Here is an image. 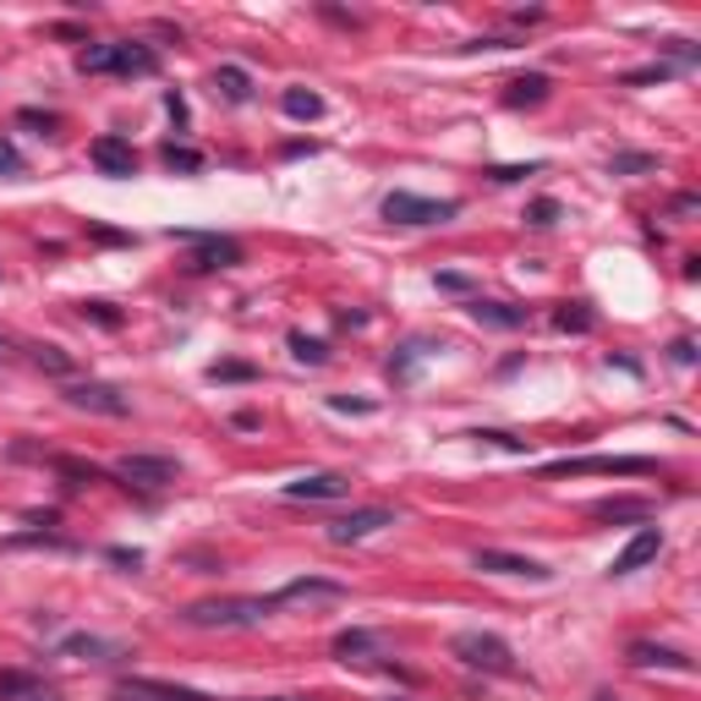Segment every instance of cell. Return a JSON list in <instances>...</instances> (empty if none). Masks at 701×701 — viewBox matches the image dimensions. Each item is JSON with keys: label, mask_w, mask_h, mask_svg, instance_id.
Masks as SVG:
<instances>
[{"label": "cell", "mask_w": 701, "mask_h": 701, "mask_svg": "<svg viewBox=\"0 0 701 701\" xmlns=\"http://www.w3.org/2000/svg\"><path fill=\"white\" fill-rule=\"evenodd\" d=\"M77 71L88 77H154L159 71V50L137 45V39H116V45H88L77 56Z\"/></svg>", "instance_id": "obj_1"}, {"label": "cell", "mask_w": 701, "mask_h": 701, "mask_svg": "<svg viewBox=\"0 0 701 701\" xmlns=\"http://www.w3.org/2000/svg\"><path fill=\"white\" fill-rule=\"evenodd\" d=\"M269 614H274L269 597H208V603H192L182 620L197 631H242V625H263Z\"/></svg>", "instance_id": "obj_2"}, {"label": "cell", "mask_w": 701, "mask_h": 701, "mask_svg": "<svg viewBox=\"0 0 701 701\" xmlns=\"http://www.w3.org/2000/svg\"><path fill=\"white\" fill-rule=\"evenodd\" d=\"M449 652L466 669H477V674H515V652L494 631H460V636L449 641Z\"/></svg>", "instance_id": "obj_3"}, {"label": "cell", "mask_w": 701, "mask_h": 701, "mask_svg": "<svg viewBox=\"0 0 701 701\" xmlns=\"http://www.w3.org/2000/svg\"><path fill=\"white\" fill-rule=\"evenodd\" d=\"M460 214L455 197H417V192H389L383 197V220L389 225H449Z\"/></svg>", "instance_id": "obj_4"}, {"label": "cell", "mask_w": 701, "mask_h": 701, "mask_svg": "<svg viewBox=\"0 0 701 701\" xmlns=\"http://www.w3.org/2000/svg\"><path fill=\"white\" fill-rule=\"evenodd\" d=\"M586 471H614V477H652L658 471V460H646V455H581V460H554V466H543V477H586Z\"/></svg>", "instance_id": "obj_5"}, {"label": "cell", "mask_w": 701, "mask_h": 701, "mask_svg": "<svg viewBox=\"0 0 701 701\" xmlns=\"http://www.w3.org/2000/svg\"><path fill=\"white\" fill-rule=\"evenodd\" d=\"M116 477L132 483V488H171L182 477V466L171 455H121L116 460Z\"/></svg>", "instance_id": "obj_6"}, {"label": "cell", "mask_w": 701, "mask_h": 701, "mask_svg": "<svg viewBox=\"0 0 701 701\" xmlns=\"http://www.w3.org/2000/svg\"><path fill=\"white\" fill-rule=\"evenodd\" d=\"M61 395H66V406L94 411V417H127L132 411V400L116 389V383H66Z\"/></svg>", "instance_id": "obj_7"}, {"label": "cell", "mask_w": 701, "mask_h": 701, "mask_svg": "<svg viewBox=\"0 0 701 701\" xmlns=\"http://www.w3.org/2000/svg\"><path fill=\"white\" fill-rule=\"evenodd\" d=\"M483 575H515V581H554L548 565H537V559H526V554H505V548H477V559H471Z\"/></svg>", "instance_id": "obj_8"}, {"label": "cell", "mask_w": 701, "mask_h": 701, "mask_svg": "<svg viewBox=\"0 0 701 701\" xmlns=\"http://www.w3.org/2000/svg\"><path fill=\"white\" fill-rule=\"evenodd\" d=\"M383 526H395V510H383V505H368V510H351L340 515V520H329V543H362V537H373Z\"/></svg>", "instance_id": "obj_9"}, {"label": "cell", "mask_w": 701, "mask_h": 701, "mask_svg": "<svg viewBox=\"0 0 701 701\" xmlns=\"http://www.w3.org/2000/svg\"><path fill=\"white\" fill-rule=\"evenodd\" d=\"M182 242H192V269H236V263H242V242H231V236L182 231Z\"/></svg>", "instance_id": "obj_10"}, {"label": "cell", "mask_w": 701, "mask_h": 701, "mask_svg": "<svg viewBox=\"0 0 701 701\" xmlns=\"http://www.w3.org/2000/svg\"><path fill=\"white\" fill-rule=\"evenodd\" d=\"M658 554H663V532H658V526H641L636 537H631V543H625V548L614 554L608 575H636V571H646V565H652Z\"/></svg>", "instance_id": "obj_11"}, {"label": "cell", "mask_w": 701, "mask_h": 701, "mask_svg": "<svg viewBox=\"0 0 701 701\" xmlns=\"http://www.w3.org/2000/svg\"><path fill=\"white\" fill-rule=\"evenodd\" d=\"M319 597L340 603V597H345V586H340V581H323V575H302V581H285L269 603H274V608H285V603H319Z\"/></svg>", "instance_id": "obj_12"}, {"label": "cell", "mask_w": 701, "mask_h": 701, "mask_svg": "<svg viewBox=\"0 0 701 701\" xmlns=\"http://www.w3.org/2000/svg\"><path fill=\"white\" fill-rule=\"evenodd\" d=\"M88 159H94L105 176H137V154H132L127 137H94Z\"/></svg>", "instance_id": "obj_13"}, {"label": "cell", "mask_w": 701, "mask_h": 701, "mask_svg": "<svg viewBox=\"0 0 701 701\" xmlns=\"http://www.w3.org/2000/svg\"><path fill=\"white\" fill-rule=\"evenodd\" d=\"M345 494H351V477L340 471H313V477L285 483V499H345Z\"/></svg>", "instance_id": "obj_14"}, {"label": "cell", "mask_w": 701, "mask_h": 701, "mask_svg": "<svg viewBox=\"0 0 701 701\" xmlns=\"http://www.w3.org/2000/svg\"><path fill=\"white\" fill-rule=\"evenodd\" d=\"M548 94H554L548 71H520V77H510V88H505V105H510V110H537Z\"/></svg>", "instance_id": "obj_15"}, {"label": "cell", "mask_w": 701, "mask_h": 701, "mask_svg": "<svg viewBox=\"0 0 701 701\" xmlns=\"http://www.w3.org/2000/svg\"><path fill=\"white\" fill-rule=\"evenodd\" d=\"M334 658L368 669V663H379L383 658V636H373V631H340V636H334Z\"/></svg>", "instance_id": "obj_16"}, {"label": "cell", "mask_w": 701, "mask_h": 701, "mask_svg": "<svg viewBox=\"0 0 701 701\" xmlns=\"http://www.w3.org/2000/svg\"><path fill=\"white\" fill-rule=\"evenodd\" d=\"M434 351H439V340H428V334L406 340V345H400V351L389 357V379H395V383H411V379H417V368H422V362H428Z\"/></svg>", "instance_id": "obj_17"}, {"label": "cell", "mask_w": 701, "mask_h": 701, "mask_svg": "<svg viewBox=\"0 0 701 701\" xmlns=\"http://www.w3.org/2000/svg\"><path fill=\"white\" fill-rule=\"evenodd\" d=\"M483 329H526V308H510V302H488V296H471L466 308Z\"/></svg>", "instance_id": "obj_18"}, {"label": "cell", "mask_w": 701, "mask_h": 701, "mask_svg": "<svg viewBox=\"0 0 701 701\" xmlns=\"http://www.w3.org/2000/svg\"><path fill=\"white\" fill-rule=\"evenodd\" d=\"M631 663H636V669H674V674H691V658L674 652V646H658V641H636V646H631Z\"/></svg>", "instance_id": "obj_19"}, {"label": "cell", "mask_w": 701, "mask_h": 701, "mask_svg": "<svg viewBox=\"0 0 701 701\" xmlns=\"http://www.w3.org/2000/svg\"><path fill=\"white\" fill-rule=\"evenodd\" d=\"M66 658H88V663H105V658H127L121 641H105V636H66L61 641Z\"/></svg>", "instance_id": "obj_20"}, {"label": "cell", "mask_w": 701, "mask_h": 701, "mask_svg": "<svg viewBox=\"0 0 701 701\" xmlns=\"http://www.w3.org/2000/svg\"><path fill=\"white\" fill-rule=\"evenodd\" d=\"M0 701H61L45 680L33 674H0Z\"/></svg>", "instance_id": "obj_21"}, {"label": "cell", "mask_w": 701, "mask_h": 701, "mask_svg": "<svg viewBox=\"0 0 701 701\" xmlns=\"http://www.w3.org/2000/svg\"><path fill=\"white\" fill-rule=\"evenodd\" d=\"M280 110H285L291 121H319V116H323V94H313V88H285Z\"/></svg>", "instance_id": "obj_22"}, {"label": "cell", "mask_w": 701, "mask_h": 701, "mask_svg": "<svg viewBox=\"0 0 701 701\" xmlns=\"http://www.w3.org/2000/svg\"><path fill=\"white\" fill-rule=\"evenodd\" d=\"M597 520H652V499H597Z\"/></svg>", "instance_id": "obj_23"}, {"label": "cell", "mask_w": 701, "mask_h": 701, "mask_svg": "<svg viewBox=\"0 0 701 701\" xmlns=\"http://www.w3.org/2000/svg\"><path fill=\"white\" fill-rule=\"evenodd\" d=\"M214 88H220L231 105H247V99H253V77H247L242 66H220V71H214Z\"/></svg>", "instance_id": "obj_24"}, {"label": "cell", "mask_w": 701, "mask_h": 701, "mask_svg": "<svg viewBox=\"0 0 701 701\" xmlns=\"http://www.w3.org/2000/svg\"><path fill=\"white\" fill-rule=\"evenodd\" d=\"M592 308H586V302H565V308H559V313H554V329H559V334H586V329H592Z\"/></svg>", "instance_id": "obj_25"}, {"label": "cell", "mask_w": 701, "mask_h": 701, "mask_svg": "<svg viewBox=\"0 0 701 701\" xmlns=\"http://www.w3.org/2000/svg\"><path fill=\"white\" fill-rule=\"evenodd\" d=\"M658 50L669 56V61H663V66H674V71H697V66H701V50H697V45H691V39H663Z\"/></svg>", "instance_id": "obj_26"}, {"label": "cell", "mask_w": 701, "mask_h": 701, "mask_svg": "<svg viewBox=\"0 0 701 701\" xmlns=\"http://www.w3.org/2000/svg\"><path fill=\"white\" fill-rule=\"evenodd\" d=\"M159 159H165L171 171H203V154H197V148H182V143H165Z\"/></svg>", "instance_id": "obj_27"}, {"label": "cell", "mask_w": 701, "mask_h": 701, "mask_svg": "<svg viewBox=\"0 0 701 701\" xmlns=\"http://www.w3.org/2000/svg\"><path fill=\"white\" fill-rule=\"evenodd\" d=\"M614 176H641V171H658V154H614L608 159Z\"/></svg>", "instance_id": "obj_28"}, {"label": "cell", "mask_w": 701, "mask_h": 701, "mask_svg": "<svg viewBox=\"0 0 701 701\" xmlns=\"http://www.w3.org/2000/svg\"><path fill=\"white\" fill-rule=\"evenodd\" d=\"M291 357L308 362V368H319V362H329V345H323V340H308V334H291Z\"/></svg>", "instance_id": "obj_29"}, {"label": "cell", "mask_w": 701, "mask_h": 701, "mask_svg": "<svg viewBox=\"0 0 701 701\" xmlns=\"http://www.w3.org/2000/svg\"><path fill=\"white\" fill-rule=\"evenodd\" d=\"M33 362H39V368H45V373H71V357H66L61 345H33Z\"/></svg>", "instance_id": "obj_30"}, {"label": "cell", "mask_w": 701, "mask_h": 701, "mask_svg": "<svg viewBox=\"0 0 701 701\" xmlns=\"http://www.w3.org/2000/svg\"><path fill=\"white\" fill-rule=\"evenodd\" d=\"M208 379H214V383H247V379H253V362H214V368H208Z\"/></svg>", "instance_id": "obj_31"}, {"label": "cell", "mask_w": 701, "mask_h": 701, "mask_svg": "<svg viewBox=\"0 0 701 701\" xmlns=\"http://www.w3.org/2000/svg\"><path fill=\"white\" fill-rule=\"evenodd\" d=\"M674 77V66H641V71H625V88H646V82H669Z\"/></svg>", "instance_id": "obj_32"}, {"label": "cell", "mask_w": 701, "mask_h": 701, "mask_svg": "<svg viewBox=\"0 0 701 701\" xmlns=\"http://www.w3.org/2000/svg\"><path fill=\"white\" fill-rule=\"evenodd\" d=\"M559 220V203L554 197H537L532 208H526V225H554Z\"/></svg>", "instance_id": "obj_33"}, {"label": "cell", "mask_w": 701, "mask_h": 701, "mask_svg": "<svg viewBox=\"0 0 701 701\" xmlns=\"http://www.w3.org/2000/svg\"><path fill=\"white\" fill-rule=\"evenodd\" d=\"M22 171H28V165H22V154L0 137V176H22Z\"/></svg>", "instance_id": "obj_34"}, {"label": "cell", "mask_w": 701, "mask_h": 701, "mask_svg": "<svg viewBox=\"0 0 701 701\" xmlns=\"http://www.w3.org/2000/svg\"><path fill=\"white\" fill-rule=\"evenodd\" d=\"M82 319H94V323H105V329H116V323H121V313H110L105 302H82Z\"/></svg>", "instance_id": "obj_35"}, {"label": "cell", "mask_w": 701, "mask_h": 701, "mask_svg": "<svg viewBox=\"0 0 701 701\" xmlns=\"http://www.w3.org/2000/svg\"><path fill=\"white\" fill-rule=\"evenodd\" d=\"M471 439H483V445H499V449H510V455H526V445H520V439H510V434H494V428H488V434H471Z\"/></svg>", "instance_id": "obj_36"}, {"label": "cell", "mask_w": 701, "mask_h": 701, "mask_svg": "<svg viewBox=\"0 0 701 701\" xmlns=\"http://www.w3.org/2000/svg\"><path fill=\"white\" fill-rule=\"evenodd\" d=\"M110 701H159V697H148V691H143L137 680H121V685L110 691Z\"/></svg>", "instance_id": "obj_37"}, {"label": "cell", "mask_w": 701, "mask_h": 701, "mask_svg": "<svg viewBox=\"0 0 701 701\" xmlns=\"http://www.w3.org/2000/svg\"><path fill=\"white\" fill-rule=\"evenodd\" d=\"M543 165H499V171H488L494 182H520V176H537Z\"/></svg>", "instance_id": "obj_38"}, {"label": "cell", "mask_w": 701, "mask_h": 701, "mask_svg": "<svg viewBox=\"0 0 701 701\" xmlns=\"http://www.w3.org/2000/svg\"><path fill=\"white\" fill-rule=\"evenodd\" d=\"M669 357H674L680 368H691V362H697V345H691V340H674V345H669Z\"/></svg>", "instance_id": "obj_39"}, {"label": "cell", "mask_w": 701, "mask_h": 701, "mask_svg": "<svg viewBox=\"0 0 701 701\" xmlns=\"http://www.w3.org/2000/svg\"><path fill=\"white\" fill-rule=\"evenodd\" d=\"M110 565H127V571H137V565H143V554H137V548H110Z\"/></svg>", "instance_id": "obj_40"}, {"label": "cell", "mask_w": 701, "mask_h": 701, "mask_svg": "<svg viewBox=\"0 0 701 701\" xmlns=\"http://www.w3.org/2000/svg\"><path fill=\"white\" fill-rule=\"evenodd\" d=\"M329 406H334V411H373V400H345V395H334Z\"/></svg>", "instance_id": "obj_41"}, {"label": "cell", "mask_w": 701, "mask_h": 701, "mask_svg": "<svg viewBox=\"0 0 701 701\" xmlns=\"http://www.w3.org/2000/svg\"><path fill=\"white\" fill-rule=\"evenodd\" d=\"M439 291H471V280L466 274H439Z\"/></svg>", "instance_id": "obj_42"}, {"label": "cell", "mask_w": 701, "mask_h": 701, "mask_svg": "<svg viewBox=\"0 0 701 701\" xmlns=\"http://www.w3.org/2000/svg\"><path fill=\"white\" fill-rule=\"evenodd\" d=\"M697 203H701L697 192H680V197H674V214H691V208H697Z\"/></svg>", "instance_id": "obj_43"}, {"label": "cell", "mask_w": 701, "mask_h": 701, "mask_svg": "<svg viewBox=\"0 0 701 701\" xmlns=\"http://www.w3.org/2000/svg\"><path fill=\"white\" fill-rule=\"evenodd\" d=\"M6 351H11V340H6V334H0V357H6Z\"/></svg>", "instance_id": "obj_44"}, {"label": "cell", "mask_w": 701, "mask_h": 701, "mask_svg": "<svg viewBox=\"0 0 701 701\" xmlns=\"http://www.w3.org/2000/svg\"><path fill=\"white\" fill-rule=\"evenodd\" d=\"M263 701H302V697H263Z\"/></svg>", "instance_id": "obj_45"}, {"label": "cell", "mask_w": 701, "mask_h": 701, "mask_svg": "<svg viewBox=\"0 0 701 701\" xmlns=\"http://www.w3.org/2000/svg\"><path fill=\"white\" fill-rule=\"evenodd\" d=\"M592 701H620V697H608V691H603V697H592Z\"/></svg>", "instance_id": "obj_46"}]
</instances>
